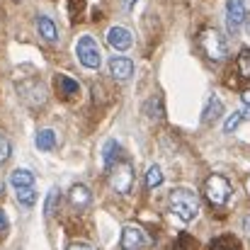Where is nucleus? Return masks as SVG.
<instances>
[{
	"instance_id": "nucleus-5",
	"label": "nucleus",
	"mask_w": 250,
	"mask_h": 250,
	"mask_svg": "<svg viewBox=\"0 0 250 250\" xmlns=\"http://www.w3.org/2000/svg\"><path fill=\"white\" fill-rule=\"evenodd\" d=\"M76 54H78V61L83 63L85 68H100V63H102L100 49H97L95 39L87 37V34L76 42Z\"/></svg>"
},
{
	"instance_id": "nucleus-19",
	"label": "nucleus",
	"mask_w": 250,
	"mask_h": 250,
	"mask_svg": "<svg viewBox=\"0 0 250 250\" xmlns=\"http://www.w3.org/2000/svg\"><path fill=\"white\" fill-rule=\"evenodd\" d=\"M15 192H17V202H20L22 207H32V204L37 202L34 187H22V189H15Z\"/></svg>"
},
{
	"instance_id": "nucleus-18",
	"label": "nucleus",
	"mask_w": 250,
	"mask_h": 250,
	"mask_svg": "<svg viewBox=\"0 0 250 250\" xmlns=\"http://www.w3.org/2000/svg\"><path fill=\"white\" fill-rule=\"evenodd\" d=\"M161 185H163V170L158 166H151L148 172H146V187H148V189H156V187H161Z\"/></svg>"
},
{
	"instance_id": "nucleus-6",
	"label": "nucleus",
	"mask_w": 250,
	"mask_h": 250,
	"mask_svg": "<svg viewBox=\"0 0 250 250\" xmlns=\"http://www.w3.org/2000/svg\"><path fill=\"white\" fill-rule=\"evenodd\" d=\"M119 246H122V250H144L148 246V236H146V231H144L141 226L129 224V226H124V231H122Z\"/></svg>"
},
{
	"instance_id": "nucleus-14",
	"label": "nucleus",
	"mask_w": 250,
	"mask_h": 250,
	"mask_svg": "<svg viewBox=\"0 0 250 250\" xmlns=\"http://www.w3.org/2000/svg\"><path fill=\"white\" fill-rule=\"evenodd\" d=\"M221 114H224V102H221L219 97H211V100L207 102L204 112H202V122H204V124H209V122L219 119Z\"/></svg>"
},
{
	"instance_id": "nucleus-1",
	"label": "nucleus",
	"mask_w": 250,
	"mask_h": 250,
	"mask_svg": "<svg viewBox=\"0 0 250 250\" xmlns=\"http://www.w3.org/2000/svg\"><path fill=\"white\" fill-rule=\"evenodd\" d=\"M167 204H170V211H172L180 221H185V224L194 221L197 214H199V197H197V192H192V189H187V187H175V189H170Z\"/></svg>"
},
{
	"instance_id": "nucleus-13",
	"label": "nucleus",
	"mask_w": 250,
	"mask_h": 250,
	"mask_svg": "<svg viewBox=\"0 0 250 250\" xmlns=\"http://www.w3.org/2000/svg\"><path fill=\"white\" fill-rule=\"evenodd\" d=\"M68 199H71V204H73L76 209H85V207L90 204L92 194H90V189H87L85 185H73L71 192H68Z\"/></svg>"
},
{
	"instance_id": "nucleus-22",
	"label": "nucleus",
	"mask_w": 250,
	"mask_h": 250,
	"mask_svg": "<svg viewBox=\"0 0 250 250\" xmlns=\"http://www.w3.org/2000/svg\"><path fill=\"white\" fill-rule=\"evenodd\" d=\"M146 114H148V117H158V119L163 117V107H161V100H158V97H151V100H148Z\"/></svg>"
},
{
	"instance_id": "nucleus-4",
	"label": "nucleus",
	"mask_w": 250,
	"mask_h": 250,
	"mask_svg": "<svg viewBox=\"0 0 250 250\" xmlns=\"http://www.w3.org/2000/svg\"><path fill=\"white\" fill-rule=\"evenodd\" d=\"M107 177H109V187L117 194H126L131 192V185H134V167L126 161H117L107 170Z\"/></svg>"
},
{
	"instance_id": "nucleus-2",
	"label": "nucleus",
	"mask_w": 250,
	"mask_h": 250,
	"mask_svg": "<svg viewBox=\"0 0 250 250\" xmlns=\"http://www.w3.org/2000/svg\"><path fill=\"white\" fill-rule=\"evenodd\" d=\"M199 44H202V49L207 51V56L214 59V61H224V59L231 56V42H229V37H226L221 29H216V27H204V29L199 32Z\"/></svg>"
},
{
	"instance_id": "nucleus-11",
	"label": "nucleus",
	"mask_w": 250,
	"mask_h": 250,
	"mask_svg": "<svg viewBox=\"0 0 250 250\" xmlns=\"http://www.w3.org/2000/svg\"><path fill=\"white\" fill-rule=\"evenodd\" d=\"M37 29H39V34H42L49 44H56V42H59V29H56V24H54L51 17L39 15V17H37Z\"/></svg>"
},
{
	"instance_id": "nucleus-26",
	"label": "nucleus",
	"mask_w": 250,
	"mask_h": 250,
	"mask_svg": "<svg viewBox=\"0 0 250 250\" xmlns=\"http://www.w3.org/2000/svg\"><path fill=\"white\" fill-rule=\"evenodd\" d=\"M68 250H95L92 246H87V243H71Z\"/></svg>"
},
{
	"instance_id": "nucleus-21",
	"label": "nucleus",
	"mask_w": 250,
	"mask_h": 250,
	"mask_svg": "<svg viewBox=\"0 0 250 250\" xmlns=\"http://www.w3.org/2000/svg\"><path fill=\"white\" fill-rule=\"evenodd\" d=\"M238 73L241 78H250V51H243L238 56Z\"/></svg>"
},
{
	"instance_id": "nucleus-23",
	"label": "nucleus",
	"mask_w": 250,
	"mask_h": 250,
	"mask_svg": "<svg viewBox=\"0 0 250 250\" xmlns=\"http://www.w3.org/2000/svg\"><path fill=\"white\" fill-rule=\"evenodd\" d=\"M246 119V114L243 112H233L231 117H229V122L224 124V131H233V129H238V124Z\"/></svg>"
},
{
	"instance_id": "nucleus-27",
	"label": "nucleus",
	"mask_w": 250,
	"mask_h": 250,
	"mask_svg": "<svg viewBox=\"0 0 250 250\" xmlns=\"http://www.w3.org/2000/svg\"><path fill=\"white\" fill-rule=\"evenodd\" d=\"M2 231H7V216H5V211L0 209V233Z\"/></svg>"
},
{
	"instance_id": "nucleus-3",
	"label": "nucleus",
	"mask_w": 250,
	"mask_h": 250,
	"mask_svg": "<svg viewBox=\"0 0 250 250\" xmlns=\"http://www.w3.org/2000/svg\"><path fill=\"white\" fill-rule=\"evenodd\" d=\"M204 194H207L211 207H226L231 194H233V187L224 175H209L204 182Z\"/></svg>"
},
{
	"instance_id": "nucleus-29",
	"label": "nucleus",
	"mask_w": 250,
	"mask_h": 250,
	"mask_svg": "<svg viewBox=\"0 0 250 250\" xmlns=\"http://www.w3.org/2000/svg\"><path fill=\"white\" fill-rule=\"evenodd\" d=\"M124 2H126V5H131V2H136V0H124Z\"/></svg>"
},
{
	"instance_id": "nucleus-16",
	"label": "nucleus",
	"mask_w": 250,
	"mask_h": 250,
	"mask_svg": "<svg viewBox=\"0 0 250 250\" xmlns=\"http://www.w3.org/2000/svg\"><path fill=\"white\" fill-rule=\"evenodd\" d=\"M37 148L39 151H54V146H56V134L51 131V129H42L39 134H37Z\"/></svg>"
},
{
	"instance_id": "nucleus-24",
	"label": "nucleus",
	"mask_w": 250,
	"mask_h": 250,
	"mask_svg": "<svg viewBox=\"0 0 250 250\" xmlns=\"http://www.w3.org/2000/svg\"><path fill=\"white\" fill-rule=\"evenodd\" d=\"M10 153H12V146H10L7 136H2V134H0V163H5V161L10 158Z\"/></svg>"
},
{
	"instance_id": "nucleus-17",
	"label": "nucleus",
	"mask_w": 250,
	"mask_h": 250,
	"mask_svg": "<svg viewBox=\"0 0 250 250\" xmlns=\"http://www.w3.org/2000/svg\"><path fill=\"white\" fill-rule=\"evenodd\" d=\"M211 250H241V246L233 236H219L211 241Z\"/></svg>"
},
{
	"instance_id": "nucleus-9",
	"label": "nucleus",
	"mask_w": 250,
	"mask_h": 250,
	"mask_svg": "<svg viewBox=\"0 0 250 250\" xmlns=\"http://www.w3.org/2000/svg\"><path fill=\"white\" fill-rule=\"evenodd\" d=\"M107 44L117 51H126L131 46V32L124 29V27H112L107 32Z\"/></svg>"
},
{
	"instance_id": "nucleus-8",
	"label": "nucleus",
	"mask_w": 250,
	"mask_h": 250,
	"mask_svg": "<svg viewBox=\"0 0 250 250\" xmlns=\"http://www.w3.org/2000/svg\"><path fill=\"white\" fill-rule=\"evenodd\" d=\"M109 73L117 81H129L134 76V63L126 56H112L109 59Z\"/></svg>"
},
{
	"instance_id": "nucleus-28",
	"label": "nucleus",
	"mask_w": 250,
	"mask_h": 250,
	"mask_svg": "<svg viewBox=\"0 0 250 250\" xmlns=\"http://www.w3.org/2000/svg\"><path fill=\"white\" fill-rule=\"evenodd\" d=\"M243 27H246V34H248V39H250V15L246 17V22H243Z\"/></svg>"
},
{
	"instance_id": "nucleus-25",
	"label": "nucleus",
	"mask_w": 250,
	"mask_h": 250,
	"mask_svg": "<svg viewBox=\"0 0 250 250\" xmlns=\"http://www.w3.org/2000/svg\"><path fill=\"white\" fill-rule=\"evenodd\" d=\"M241 100H243V104H246V112H243V114L250 117V90H243V92H241Z\"/></svg>"
},
{
	"instance_id": "nucleus-20",
	"label": "nucleus",
	"mask_w": 250,
	"mask_h": 250,
	"mask_svg": "<svg viewBox=\"0 0 250 250\" xmlns=\"http://www.w3.org/2000/svg\"><path fill=\"white\" fill-rule=\"evenodd\" d=\"M59 197H61L59 187H51V192H49V197H46V207H44V214H46V216L54 214V209H56V204H59Z\"/></svg>"
},
{
	"instance_id": "nucleus-12",
	"label": "nucleus",
	"mask_w": 250,
	"mask_h": 250,
	"mask_svg": "<svg viewBox=\"0 0 250 250\" xmlns=\"http://www.w3.org/2000/svg\"><path fill=\"white\" fill-rule=\"evenodd\" d=\"M10 185L15 189H22V187H34V172L27 170V167H17L10 172Z\"/></svg>"
},
{
	"instance_id": "nucleus-7",
	"label": "nucleus",
	"mask_w": 250,
	"mask_h": 250,
	"mask_svg": "<svg viewBox=\"0 0 250 250\" xmlns=\"http://www.w3.org/2000/svg\"><path fill=\"white\" fill-rule=\"evenodd\" d=\"M246 0H229L226 2V27L231 34H238L246 22Z\"/></svg>"
},
{
	"instance_id": "nucleus-15",
	"label": "nucleus",
	"mask_w": 250,
	"mask_h": 250,
	"mask_svg": "<svg viewBox=\"0 0 250 250\" xmlns=\"http://www.w3.org/2000/svg\"><path fill=\"white\" fill-rule=\"evenodd\" d=\"M119 151H122V146L112 139V141H107L104 146H102V161H104V167L109 170V167L117 163V158H119Z\"/></svg>"
},
{
	"instance_id": "nucleus-10",
	"label": "nucleus",
	"mask_w": 250,
	"mask_h": 250,
	"mask_svg": "<svg viewBox=\"0 0 250 250\" xmlns=\"http://www.w3.org/2000/svg\"><path fill=\"white\" fill-rule=\"evenodd\" d=\"M54 83H56V90H59V95H61L63 100H71V97H76V95L81 92V85H78V81H73L71 76L59 73V76L54 78Z\"/></svg>"
}]
</instances>
